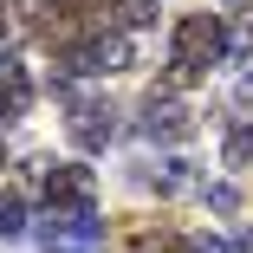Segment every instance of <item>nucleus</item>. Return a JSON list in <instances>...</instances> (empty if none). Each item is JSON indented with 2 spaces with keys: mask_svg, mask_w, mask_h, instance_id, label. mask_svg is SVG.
Listing matches in <instances>:
<instances>
[{
  "mask_svg": "<svg viewBox=\"0 0 253 253\" xmlns=\"http://www.w3.org/2000/svg\"><path fill=\"white\" fill-rule=\"evenodd\" d=\"M59 65L72 78H104V72H130L136 65V45L124 33H84L72 45H59Z\"/></svg>",
  "mask_w": 253,
  "mask_h": 253,
  "instance_id": "obj_2",
  "label": "nucleus"
},
{
  "mask_svg": "<svg viewBox=\"0 0 253 253\" xmlns=\"http://www.w3.org/2000/svg\"><path fill=\"white\" fill-rule=\"evenodd\" d=\"M136 182H143V188H156V195H188V188H195V163H182V156L136 163Z\"/></svg>",
  "mask_w": 253,
  "mask_h": 253,
  "instance_id": "obj_8",
  "label": "nucleus"
},
{
  "mask_svg": "<svg viewBox=\"0 0 253 253\" xmlns=\"http://www.w3.org/2000/svg\"><path fill=\"white\" fill-rule=\"evenodd\" d=\"M221 59H227V26H221V13H182V20H175V39H169V91L208 78Z\"/></svg>",
  "mask_w": 253,
  "mask_h": 253,
  "instance_id": "obj_1",
  "label": "nucleus"
},
{
  "mask_svg": "<svg viewBox=\"0 0 253 253\" xmlns=\"http://www.w3.org/2000/svg\"><path fill=\"white\" fill-rule=\"evenodd\" d=\"M111 13H117V26H149L156 20V0H111Z\"/></svg>",
  "mask_w": 253,
  "mask_h": 253,
  "instance_id": "obj_9",
  "label": "nucleus"
},
{
  "mask_svg": "<svg viewBox=\"0 0 253 253\" xmlns=\"http://www.w3.org/2000/svg\"><path fill=\"white\" fill-rule=\"evenodd\" d=\"M26 26V7H20V0H0V39H13Z\"/></svg>",
  "mask_w": 253,
  "mask_h": 253,
  "instance_id": "obj_13",
  "label": "nucleus"
},
{
  "mask_svg": "<svg viewBox=\"0 0 253 253\" xmlns=\"http://www.w3.org/2000/svg\"><path fill=\"white\" fill-rule=\"evenodd\" d=\"M104 221L97 214H65V208H45V227H39V253H91Z\"/></svg>",
  "mask_w": 253,
  "mask_h": 253,
  "instance_id": "obj_4",
  "label": "nucleus"
},
{
  "mask_svg": "<svg viewBox=\"0 0 253 253\" xmlns=\"http://www.w3.org/2000/svg\"><path fill=\"white\" fill-rule=\"evenodd\" d=\"M136 130L149 143H182V136H195V111L169 84H156V91H143V104H136Z\"/></svg>",
  "mask_w": 253,
  "mask_h": 253,
  "instance_id": "obj_3",
  "label": "nucleus"
},
{
  "mask_svg": "<svg viewBox=\"0 0 253 253\" xmlns=\"http://www.w3.org/2000/svg\"><path fill=\"white\" fill-rule=\"evenodd\" d=\"M247 163H253V124L227 136V169H247Z\"/></svg>",
  "mask_w": 253,
  "mask_h": 253,
  "instance_id": "obj_11",
  "label": "nucleus"
},
{
  "mask_svg": "<svg viewBox=\"0 0 253 253\" xmlns=\"http://www.w3.org/2000/svg\"><path fill=\"white\" fill-rule=\"evenodd\" d=\"M26 104H33V78H26V65H20L13 52H0V124L26 117Z\"/></svg>",
  "mask_w": 253,
  "mask_h": 253,
  "instance_id": "obj_7",
  "label": "nucleus"
},
{
  "mask_svg": "<svg viewBox=\"0 0 253 253\" xmlns=\"http://www.w3.org/2000/svg\"><path fill=\"white\" fill-rule=\"evenodd\" d=\"M208 208H214V214H234V208H240V188H234V182H214V188H208Z\"/></svg>",
  "mask_w": 253,
  "mask_h": 253,
  "instance_id": "obj_12",
  "label": "nucleus"
},
{
  "mask_svg": "<svg viewBox=\"0 0 253 253\" xmlns=\"http://www.w3.org/2000/svg\"><path fill=\"white\" fill-rule=\"evenodd\" d=\"M111 136H117V104L111 97H91V91H72V143L104 149Z\"/></svg>",
  "mask_w": 253,
  "mask_h": 253,
  "instance_id": "obj_6",
  "label": "nucleus"
},
{
  "mask_svg": "<svg viewBox=\"0 0 253 253\" xmlns=\"http://www.w3.org/2000/svg\"><path fill=\"white\" fill-rule=\"evenodd\" d=\"M45 208H65V214H97V175L78 163H52L45 175Z\"/></svg>",
  "mask_w": 253,
  "mask_h": 253,
  "instance_id": "obj_5",
  "label": "nucleus"
},
{
  "mask_svg": "<svg viewBox=\"0 0 253 253\" xmlns=\"http://www.w3.org/2000/svg\"><path fill=\"white\" fill-rule=\"evenodd\" d=\"M26 227V208H20V188H0V234H20Z\"/></svg>",
  "mask_w": 253,
  "mask_h": 253,
  "instance_id": "obj_10",
  "label": "nucleus"
},
{
  "mask_svg": "<svg viewBox=\"0 0 253 253\" xmlns=\"http://www.w3.org/2000/svg\"><path fill=\"white\" fill-rule=\"evenodd\" d=\"M234 111L253 117V72H240V84H234Z\"/></svg>",
  "mask_w": 253,
  "mask_h": 253,
  "instance_id": "obj_14",
  "label": "nucleus"
}]
</instances>
